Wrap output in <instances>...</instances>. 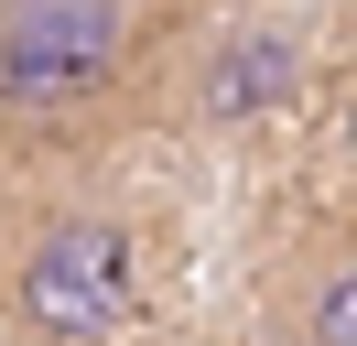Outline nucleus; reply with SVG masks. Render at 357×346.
Masks as SVG:
<instances>
[{
	"mask_svg": "<svg viewBox=\"0 0 357 346\" xmlns=\"http://www.w3.org/2000/svg\"><path fill=\"white\" fill-rule=\"evenodd\" d=\"M162 22L119 11V0H11L0 11V119H87L98 98L162 54Z\"/></svg>",
	"mask_w": 357,
	"mask_h": 346,
	"instance_id": "obj_2",
	"label": "nucleus"
},
{
	"mask_svg": "<svg viewBox=\"0 0 357 346\" xmlns=\"http://www.w3.org/2000/svg\"><path fill=\"white\" fill-rule=\"evenodd\" d=\"M174 98L195 130H249V119H282L292 98L314 86V33L282 11H238V22H206V33H174Z\"/></svg>",
	"mask_w": 357,
	"mask_h": 346,
	"instance_id": "obj_3",
	"label": "nucleus"
},
{
	"mask_svg": "<svg viewBox=\"0 0 357 346\" xmlns=\"http://www.w3.org/2000/svg\"><path fill=\"white\" fill-rule=\"evenodd\" d=\"M141 227L119 206H44L0 249V336L11 346H98L141 314Z\"/></svg>",
	"mask_w": 357,
	"mask_h": 346,
	"instance_id": "obj_1",
	"label": "nucleus"
},
{
	"mask_svg": "<svg viewBox=\"0 0 357 346\" xmlns=\"http://www.w3.org/2000/svg\"><path fill=\"white\" fill-rule=\"evenodd\" d=\"M271 346H357V260L347 238H314L271 281Z\"/></svg>",
	"mask_w": 357,
	"mask_h": 346,
	"instance_id": "obj_4",
	"label": "nucleus"
}]
</instances>
